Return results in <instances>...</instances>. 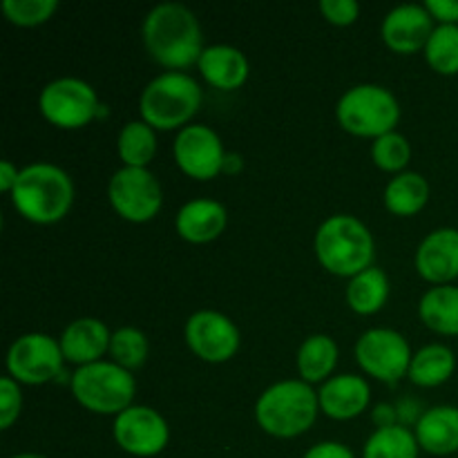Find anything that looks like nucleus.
<instances>
[{"label": "nucleus", "mask_w": 458, "mask_h": 458, "mask_svg": "<svg viewBox=\"0 0 458 458\" xmlns=\"http://www.w3.org/2000/svg\"><path fill=\"white\" fill-rule=\"evenodd\" d=\"M143 43L157 63L191 67L201 58V27L195 13L179 3H161L143 21Z\"/></svg>", "instance_id": "f257e3e1"}, {"label": "nucleus", "mask_w": 458, "mask_h": 458, "mask_svg": "<svg viewBox=\"0 0 458 458\" xmlns=\"http://www.w3.org/2000/svg\"><path fill=\"white\" fill-rule=\"evenodd\" d=\"M9 195L22 217L36 224H54L72 208L74 183L63 168L38 161L21 170Z\"/></svg>", "instance_id": "f03ea898"}, {"label": "nucleus", "mask_w": 458, "mask_h": 458, "mask_svg": "<svg viewBox=\"0 0 458 458\" xmlns=\"http://www.w3.org/2000/svg\"><path fill=\"white\" fill-rule=\"evenodd\" d=\"M374 237L353 215H331L316 233V255L334 276L356 277L374 262Z\"/></svg>", "instance_id": "7ed1b4c3"}, {"label": "nucleus", "mask_w": 458, "mask_h": 458, "mask_svg": "<svg viewBox=\"0 0 458 458\" xmlns=\"http://www.w3.org/2000/svg\"><path fill=\"white\" fill-rule=\"evenodd\" d=\"M320 398L304 380H282L271 385L255 405L259 428L277 438H293L316 423Z\"/></svg>", "instance_id": "20e7f679"}, {"label": "nucleus", "mask_w": 458, "mask_h": 458, "mask_svg": "<svg viewBox=\"0 0 458 458\" xmlns=\"http://www.w3.org/2000/svg\"><path fill=\"white\" fill-rule=\"evenodd\" d=\"M201 106V88L183 72H165L146 85L139 110L146 123L173 130L191 121Z\"/></svg>", "instance_id": "39448f33"}, {"label": "nucleus", "mask_w": 458, "mask_h": 458, "mask_svg": "<svg viewBox=\"0 0 458 458\" xmlns=\"http://www.w3.org/2000/svg\"><path fill=\"white\" fill-rule=\"evenodd\" d=\"M134 383L132 374L116 362H92L79 367L72 374V394L85 410L94 414H116L132 407Z\"/></svg>", "instance_id": "423d86ee"}, {"label": "nucleus", "mask_w": 458, "mask_h": 458, "mask_svg": "<svg viewBox=\"0 0 458 458\" xmlns=\"http://www.w3.org/2000/svg\"><path fill=\"white\" fill-rule=\"evenodd\" d=\"M335 114L347 132L378 139L394 132V125L401 119V106L383 85L362 83L340 97Z\"/></svg>", "instance_id": "0eeeda50"}, {"label": "nucleus", "mask_w": 458, "mask_h": 458, "mask_svg": "<svg viewBox=\"0 0 458 458\" xmlns=\"http://www.w3.org/2000/svg\"><path fill=\"white\" fill-rule=\"evenodd\" d=\"M38 106L49 123L70 130L81 128L98 116L101 103L92 85L81 79L63 76L45 85L38 97Z\"/></svg>", "instance_id": "6e6552de"}, {"label": "nucleus", "mask_w": 458, "mask_h": 458, "mask_svg": "<svg viewBox=\"0 0 458 458\" xmlns=\"http://www.w3.org/2000/svg\"><path fill=\"white\" fill-rule=\"evenodd\" d=\"M107 197L116 213L130 222H148L155 217L164 201L159 182L148 168H130L123 165L116 170L107 183Z\"/></svg>", "instance_id": "1a4fd4ad"}, {"label": "nucleus", "mask_w": 458, "mask_h": 458, "mask_svg": "<svg viewBox=\"0 0 458 458\" xmlns=\"http://www.w3.org/2000/svg\"><path fill=\"white\" fill-rule=\"evenodd\" d=\"M356 360L367 374L385 383H396L410 374L411 352L407 340L394 329H369L358 338Z\"/></svg>", "instance_id": "9d476101"}, {"label": "nucleus", "mask_w": 458, "mask_h": 458, "mask_svg": "<svg viewBox=\"0 0 458 458\" xmlns=\"http://www.w3.org/2000/svg\"><path fill=\"white\" fill-rule=\"evenodd\" d=\"M63 360L61 343L45 334H27L9 347L7 369L18 383L43 385L61 374Z\"/></svg>", "instance_id": "9b49d317"}, {"label": "nucleus", "mask_w": 458, "mask_h": 458, "mask_svg": "<svg viewBox=\"0 0 458 458\" xmlns=\"http://www.w3.org/2000/svg\"><path fill=\"white\" fill-rule=\"evenodd\" d=\"M170 429L159 411L132 405L114 419V441L132 456H155L168 445Z\"/></svg>", "instance_id": "f8f14e48"}, {"label": "nucleus", "mask_w": 458, "mask_h": 458, "mask_svg": "<svg viewBox=\"0 0 458 458\" xmlns=\"http://www.w3.org/2000/svg\"><path fill=\"white\" fill-rule=\"evenodd\" d=\"M186 343L206 362H226L240 349L235 322L219 311H197L186 322Z\"/></svg>", "instance_id": "ddd939ff"}, {"label": "nucleus", "mask_w": 458, "mask_h": 458, "mask_svg": "<svg viewBox=\"0 0 458 458\" xmlns=\"http://www.w3.org/2000/svg\"><path fill=\"white\" fill-rule=\"evenodd\" d=\"M222 139L208 125H186L174 139V159L186 174L195 179H210L222 173Z\"/></svg>", "instance_id": "4468645a"}, {"label": "nucleus", "mask_w": 458, "mask_h": 458, "mask_svg": "<svg viewBox=\"0 0 458 458\" xmlns=\"http://www.w3.org/2000/svg\"><path fill=\"white\" fill-rule=\"evenodd\" d=\"M434 16L423 4H398L385 16L383 38L394 52L410 54L425 47L437 27Z\"/></svg>", "instance_id": "2eb2a0df"}, {"label": "nucleus", "mask_w": 458, "mask_h": 458, "mask_svg": "<svg viewBox=\"0 0 458 458\" xmlns=\"http://www.w3.org/2000/svg\"><path fill=\"white\" fill-rule=\"evenodd\" d=\"M416 268L434 284H447L458 277V228H437L420 242Z\"/></svg>", "instance_id": "dca6fc26"}, {"label": "nucleus", "mask_w": 458, "mask_h": 458, "mask_svg": "<svg viewBox=\"0 0 458 458\" xmlns=\"http://www.w3.org/2000/svg\"><path fill=\"white\" fill-rule=\"evenodd\" d=\"M112 334L97 318H79L70 322L61 335V349L65 360L85 367L98 362V358L110 349Z\"/></svg>", "instance_id": "f3484780"}, {"label": "nucleus", "mask_w": 458, "mask_h": 458, "mask_svg": "<svg viewBox=\"0 0 458 458\" xmlns=\"http://www.w3.org/2000/svg\"><path fill=\"white\" fill-rule=\"evenodd\" d=\"M318 398L327 416L335 420H349L362 414L369 405V385L360 376L340 374L322 385Z\"/></svg>", "instance_id": "a211bd4d"}, {"label": "nucleus", "mask_w": 458, "mask_h": 458, "mask_svg": "<svg viewBox=\"0 0 458 458\" xmlns=\"http://www.w3.org/2000/svg\"><path fill=\"white\" fill-rule=\"evenodd\" d=\"M226 208L215 199H192L177 213V233L188 242L206 244L226 228Z\"/></svg>", "instance_id": "6ab92c4d"}, {"label": "nucleus", "mask_w": 458, "mask_h": 458, "mask_svg": "<svg viewBox=\"0 0 458 458\" xmlns=\"http://www.w3.org/2000/svg\"><path fill=\"white\" fill-rule=\"evenodd\" d=\"M416 441L429 454L447 456L458 452V407L441 405L425 411L416 423Z\"/></svg>", "instance_id": "aec40b11"}, {"label": "nucleus", "mask_w": 458, "mask_h": 458, "mask_svg": "<svg viewBox=\"0 0 458 458\" xmlns=\"http://www.w3.org/2000/svg\"><path fill=\"white\" fill-rule=\"evenodd\" d=\"M197 65L204 79L219 89H235L249 79V61L233 45H210L201 52Z\"/></svg>", "instance_id": "412c9836"}, {"label": "nucleus", "mask_w": 458, "mask_h": 458, "mask_svg": "<svg viewBox=\"0 0 458 458\" xmlns=\"http://www.w3.org/2000/svg\"><path fill=\"white\" fill-rule=\"evenodd\" d=\"M419 316L432 331L458 335V286H434L420 298Z\"/></svg>", "instance_id": "4be33fe9"}, {"label": "nucleus", "mask_w": 458, "mask_h": 458, "mask_svg": "<svg viewBox=\"0 0 458 458\" xmlns=\"http://www.w3.org/2000/svg\"><path fill=\"white\" fill-rule=\"evenodd\" d=\"M429 199V183L419 173H401L385 188V206L389 213L410 217L423 210Z\"/></svg>", "instance_id": "5701e85b"}, {"label": "nucleus", "mask_w": 458, "mask_h": 458, "mask_svg": "<svg viewBox=\"0 0 458 458\" xmlns=\"http://www.w3.org/2000/svg\"><path fill=\"white\" fill-rule=\"evenodd\" d=\"M456 369L454 352L445 344H428L420 349L410 365V378L411 383L420 385V387H437L445 380L452 378Z\"/></svg>", "instance_id": "b1692460"}, {"label": "nucleus", "mask_w": 458, "mask_h": 458, "mask_svg": "<svg viewBox=\"0 0 458 458\" xmlns=\"http://www.w3.org/2000/svg\"><path fill=\"white\" fill-rule=\"evenodd\" d=\"M389 298V280L383 268L369 267L352 277L347 286V302L360 316H369L383 309Z\"/></svg>", "instance_id": "393cba45"}, {"label": "nucleus", "mask_w": 458, "mask_h": 458, "mask_svg": "<svg viewBox=\"0 0 458 458\" xmlns=\"http://www.w3.org/2000/svg\"><path fill=\"white\" fill-rule=\"evenodd\" d=\"M338 362V344L325 334L311 335L298 352V371L304 383H320Z\"/></svg>", "instance_id": "a878e982"}, {"label": "nucleus", "mask_w": 458, "mask_h": 458, "mask_svg": "<svg viewBox=\"0 0 458 458\" xmlns=\"http://www.w3.org/2000/svg\"><path fill=\"white\" fill-rule=\"evenodd\" d=\"M119 157L130 168H146L157 152L155 130L146 121H130L119 132Z\"/></svg>", "instance_id": "bb28decb"}, {"label": "nucleus", "mask_w": 458, "mask_h": 458, "mask_svg": "<svg viewBox=\"0 0 458 458\" xmlns=\"http://www.w3.org/2000/svg\"><path fill=\"white\" fill-rule=\"evenodd\" d=\"M419 441L405 425L380 428L367 441L362 458H419Z\"/></svg>", "instance_id": "cd10ccee"}, {"label": "nucleus", "mask_w": 458, "mask_h": 458, "mask_svg": "<svg viewBox=\"0 0 458 458\" xmlns=\"http://www.w3.org/2000/svg\"><path fill=\"white\" fill-rule=\"evenodd\" d=\"M425 58L441 74H458V25H438L425 45Z\"/></svg>", "instance_id": "c85d7f7f"}, {"label": "nucleus", "mask_w": 458, "mask_h": 458, "mask_svg": "<svg viewBox=\"0 0 458 458\" xmlns=\"http://www.w3.org/2000/svg\"><path fill=\"white\" fill-rule=\"evenodd\" d=\"M110 353L123 369H137L148 358V338L134 327H121L112 334Z\"/></svg>", "instance_id": "c756f323"}, {"label": "nucleus", "mask_w": 458, "mask_h": 458, "mask_svg": "<svg viewBox=\"0 0 458 458\" xmlns=\"http://www.w3.org/2000/svg\"><path fill=\"white\" fill-rule=\"evenodd\" d=\"M371 157H374L378 168L394 173V170L405 168L411 157V146L403 134L394 130V132H387L376 139L374 146H371Z\"/></svg>", "instance_id": "7c9ffc66"}, {"label": "nucleus", "mask_w": 458, "mask_h": 458, "mask_svg": "<svg viewBox=\"0 0 458 458\" xmlns=\"http://www.w3.org/2000/svg\"><path fill=\"white\" fill-rule=\"evenodd\" d=\"M56 0H3V12L16 25H40L56 12Z\"/></svg>", "instance_id": "2f4dec72"}, {"label": "nucleus", "mask_w": 458, "mask_h": 458, "mask_svg": "<svg viewBox=\"0 0 458 458\" xmlns=\"http://www.w3.org/2000/svg\"><path fill=\"white\" fill-rule=\"evenodd\" d=\"M22 407V394L21 387L13 378L4 376L0 380V428L9 429L13 425V420L18 419Z\"/></svg>", "instance_id": "473e14b6"}, {"label": "nucleus", "mask_w": 458, "mask_h": 458, "mask_svg": "<svg viewBox=\"0 0 458 458\" xmlns=\"http://www.w3.org/2000/svg\"><path fill=\"white\" fill-rule=\"evenodd\" d=\"M320 12L334 25H352L360 13L356 0H322Z\"/></svg>", "instance_id": "72a5a7b5"}, {"label": "nucleus", "mask_w": 458, "mask_h": 458, "mask_svg": "<svg viewBox=\"0 0 458 458\" xmlns=\"http://www.w3.org/2000/svg\"><path fill=\"white\" fill-rule=\"evenodd\" d=\"M425 7L441 25H458V0H428Z\"/></svg>", "instance_id": "f704fd0d"}, {"label": "nucleus", "mask_w": 458, "mask_h": 458, "mask_svg": "<svg viewBox=\"0 0 458 458\" xmlns=\"http://www.w3.org/2000/svg\"><path fill=\"white\" fill-rule=\"evenodd\" d=\"M304 458H356V456H353V452L349 450L347 445H343V443L325 441L313 445L311 450L304 454Z\"/></svg>", "instance_id": "c9c22d12"}, {"label": "nucleus", "mask_w": 458, "mask_h": 458, "mask_svg": "<svg viewBox=\"0 0 458 458\" xmlns=\"http://www.w3.org/2000/svg\"><path fill=\"white\" fill-rule=\"evenodd\" d=\"M18 174H21V170L13 168L12 161H0V188H3V191H13V186H16L18 182Z\"/></svg>", "instance_id": "e433bc0d"}, {"label": "nucleus", "mask_w": 458, "mask_h": 458, "mask_svg": "<svg viewBox=\"0 0 458 458\" xmlns=\"http://www.w3.org/2000/svg\"><path fill=\"white\" fill-rule=\"evenodd\" d=\"M394 419H396V410H394V407L378 405L374 410V420L378 423V429L380 428H392V425H396V423H394Z\"/></svg>", "instance_id": "4c0bfd02"}, {"label": "nucleus", "mask_w": 458, "mask_h": 458, "mask_svg": "<svg viewBox=\"0 0 458 458\" xmlns=\"http://www.w3.org/2000/svg\"><path fill=\"white\" fill-rule=\"evenodd\" d=\"M242 165H244V161H242V155H237V152H226V157H224V165H222V173H240Z\"/></svg>", "instance_id": "58836bf2"}, {"label": "nucleus", "mask_w": 458, "mask_h": 458, "mask_svg": "<svg viewBox=\"0 0 458 458\" xmlns=\"http://www.w3.org/2000/svg\"><path fill=\"white\" fill-rule=\"evenodd\" d=\"M12 458H47L43 454H18V456H12Z\"/></svg>", "instance_id": "ea45409f"}]
</instances>
